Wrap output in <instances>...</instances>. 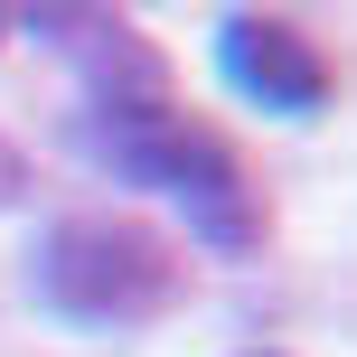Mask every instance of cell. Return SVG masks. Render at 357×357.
Wrapping results in <instances>:
<instances>
[{"label": "cell", "instance_id": "cell-4", "mask_svg": "<svg viewBox=\"0 0 357 357\" xmlns=\"http://www.w3.org/2000/svg\"><path fill=\"white\" fill-rule=\"evenodd\" d=\"M216 66H226V85L245 94V104H264V113H320L329 104V56L310 47L291 19L254 10V0L216 19Z\"/></svg>", "mask_w": 357, "mask_h": 357}, {"label": "cell", "instance_id": "cell-6", "mask_svg": "<svg viewBox=\"0 0 357 357\" xmlns=\"http://www.w3.org/2000/svg\"><path fill=\"white\" fill-rule=\"evenodd\" d=\"M0 29H10V0H0Z\"/></svg>", "mask_w": 357, "mask_h": 357}, {"label": "cell", "instance_id": "cell-3", "mask_svg": "<svg viewBox=\"0 0 357 357\" xmlns=\"http://www.w3.org/2000/svg\"><path fill=\"white\" fill-rule=\"evenodd\" d=\"M19 10L38 19V38H56V47L75 56L94 113H151V104H169L160 47H142V29H123L104 0H19Z\"/></svg>", "mask_w": 357, "mask_h": 357}, {"label": "cell", "instance_id": "cell-1", "mask_svg": "<svg viewBox=\"0 0 357 357\" xmlns=\"http://www.w3.org/2000/svg\"><path fill=\"white\" fill-rule=\"evenodd\" d=\"M29 282L66 329H142L188 291V254L142 216H66L47 226Z\"/></svg>", "mask_w": 357, "mask_h": 357}, {"label": "cell", "instance_id": "cell-5", "mask_svg": "<svg viewBox=\"0 0 357 357\" xmlns=\"http://www.w3.org/2000/svg\"><path fill=\"white\" fill-rule=\"evenodd\" d=\"M10 188H19V160H10V151H0V197H10Z\"/></svg>", "mask_w": 357, "mask_h": 357}, {"label": "cell", "instance_id": "cell-2", "mask_svg": "<svg viewBox=\"0 0 357 357\" xmlns=\"http://www.w3.org/2000/svg\"><path fill=\"white\" fill-rule=\"evenodd\" d=\"M94 151L123 178H142V188H169L216 254H254L264 245V188L245 178V160H235V142L216 123H197V113H178V104L104 113V123H94Z\"/></svg>", "mask_w": 357, "mask_h": 357}]
</instances>
